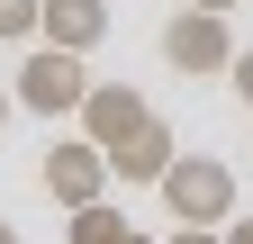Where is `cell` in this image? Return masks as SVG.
<instances>
[{
  "mask_svg": "<svg viewBox=\"0 0 253 244\" xmlns=\"http://www.w3.org/2000/svg\"><path fill=\"white\" fill-rule=\"evenodd\" d=\"M172 208V226H226L235 217V172L217 163V154H172V172L154 181Z\"/></svg>",
  "mask_w": 253,
  "mask_h": 244,
  "instance_id": "1",
  "label": "cell"
},
{
  "mask_svg": "<svg viewBox=\"0 0 253 244\" xmlns=\"http://www.w3.org/2000/svg\"><path fill=\"white\" fill-rule=\"evenodd\" d=\"M82 90H90V73H82L73 45H37V54L18 64V109H37V118H73Z\"/></svg>",
  "mask_w": 253,
  "mask_h": 244,
  "instance_id": "2",
  "label": "cell"
},
{
  "mask_svg": "<svg viewBox=\"0 0 253 244\" xmlns=\"http://www.w3.org/2000/svg\"><path fill=\"white\" fill-rule=\"evenodd\" d=\"M163 64L190 73V81H199V73H226V64H235L226 18H217V9H172V18H163Z\"/></svg>",
  "mask_w": 253,
  "mask_h": 244,
  "instance_id": "3",
  "label": "cell"
},
{
  "mask_svg": "<svg viewBox=\"0 0 253 244\" xmlns=\"http://www.w3.org/2000/svg\"><path fill=\"white\" fill-rule=\"evenodd\" d=\"M37 181H45L54 208H90V199H109V154H100L90 136H63V145H45Z\"/></svg>",
  "mask_w": 253,
  "mask_h": 244,
  "instance_id": "4",
  "label": "cell"
},
{
  "mask_svg": "<svg viewBox=\"0 0 253 244\" xmlns=\"http://www.w3.org/2000/svg\"><path fill=\"white\" fill-rule=\"evenodd\" d=\"M73 118H82V136H90V145L109 154V145H126V136H136L154 109H145V90H136V81H90Z\"/></svg>",
  "mask_w": 253,
  "mask_h": 244,
  "instance_id": "5",
  "label": "cell"
},
{
  "mask_svg": "<svg viewBox=\"0 0 253 244\" xmlns=\"http://www.w3.org/2000/svg\"><path fill=\"white\" fill-rule=\"evenodd\" d=\"M172 154H181V136L163 127V118H145L126 145H109V181H163V172H172Z\"/></svg>",
  "mask_w": 253,
  "mask_h": 244,
  "instance_id": "6",
  "label": "cell"
},
{
  "mask_svg": "<svg viewBox=\"0 0 253 244\" xmlns=\"http://www.w3.org/2000/svg\"><path fill=\"white\" fill-rule=\"evenodd\" d=\"M37 37H45V45H73V54H90V45L109 37V0H45Z\"/></svg>",
  "mask_w": 253,
  "mask_h": 244,
  "instance_id": "7",
  "label": "cell"
},
{
  "mask_svg": "<svg viewBox=\"0 0 253 244\" xmlns=\"http://www.w3.org/2000/svg\"><path fill=\"white\" fill-rule=\"evenodd\" d=\"M63 217H73V226H63V244H118V235H126V217H118L109 199H90V208H63Z\"/></svg>",
  "mask_w": 253,
  "mask_h": 244,
  "instance_id": "8",
  "label": "cell"
},
{
  "mask_svg": "<svg viewBox=\"0 0 253 244\" xmlns=\"http://www.w3.org/2000/svg\"><path fill=\"white\" fill-rule=\"evenodd\" d=\"M37 18H45V0H0V45L37 37Z\"/></svg>",
  "mask_w": 253,
  "mask_h": 244,
  "instance_id": "9",
  "label": "cell"
},
{
  "mask_svg": "<svg viewBox=\"0 0 253 244\" xmlns=\"http://www.w3.org/2000/svg\"><path fill=\"white\" fill-rule=\"evenodd\" d=\"M226 81H235V100H253V45H235V64H226Z\"/></svg>",
  "mask_w": 253,
  "mask_h": 244,
  "instance_id": "10",
  "label": "cell"
},
{
  "mask_svg": "<svg viewBox=\"0 0 253 244\" xmlns=\"http://www.w3.org/2000/svg\"><path fill=\"white\" fill-rule=\"evenodd\" d=\"M163 244H226V226H172Z\"/></svg>",
  "mask_w": 253,
  "mask_h": 244,
  "instance_id": "11",
  "label": "cell"
},
{
  "mask_svg": "<svg viewBox=\"0 0 253 244\" xmlns=\"http://www.w3.org/2000/svg\"><path fill=\"white\" fill-rule=\"evenodd\" d=\"M226 244H253V217H226Z\"/></svg>",
  "mask_w": 253,
  "mask_h": 244,
  "instance_id": "12",
  "label": "cell"
},
{
  "mask_svg": "<svg viewBox=\"0 0 253 244\" xmlns=\"http://www.w3.org/2000/svg\"><path fill=\"white\" fill-rule=\"evenodd\" d=\"M190 9H217V18H226V9H235V0H190Z\"/></svg>",
  "mask_w": 253,
  "mask_h": 244,
  "instance_id": "13",
  "label": "cell"
},
{
  "mask_svg": "<svg viewBox=\"0 0 253 244\" xmlns=\"http://www.w3.org/2000/svg\"><path fill=\"white\" fill-rule=\"evenodd\" d=\"M9 109H18V90H0V127H9Z\"/></svg>",
  "mask_w": 253,
  "mask_h": 244,
  "instance_id": "14",
  "label": "cell"
},
{
  "mask_svg": "<svg viewBox=\"0 0 253 244\" xmlns=\"http://www.w3.org/2000/svg\"><path fill=\"white\" fill-rule=\"evenodd\" d=\"M0 244H18V226H9V217H0Z\"/></svg>",
  "mask_w": 253,
  "mask_h": 244,
  "instance_id": "15",
  "label": "cell"
},
{
  "mask_svg": "<svg viewBox=\"0 0 253 244\" xmlns=\"http://www.w3.org/2000/svg\"><path fill=\"white\" fill-rule=\"evenodd\" d=\"M118 244H154V235H136V226H126V235H118Z\"/></svg>",
  "mask_w": 253,
  "mask_h": 244,
  "instance_id": "16",
  "label": "cell"
}]
</instances>
